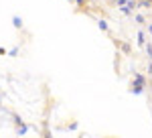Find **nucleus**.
I'll list each match as a JSON object with an SVG mask.
<instances>
[{
  "mask_svg": "<svg viewBox=\"0 0 152 138\" xmlns=\"http://www.w3.org/2000/svg\"><path fill=\"white\" fill-rule=\"evenodd\" d=\"M65 128H67V130H77V128H79V124H77V120H73V122H69Z\"/></svg>",
  "mask_w": 152,
  "mask_h": 138,
  "instance_id": "nucleus-14",
  "label": "nucleus"
},
{
  "mask_svg": "<svg viewBox=\"0 0 152 138\" xmlns=\"http://www.w3.org/2000/svg\"><path fill=\"white\" fill-rule=\"evenodd\" d=\"M10 118H12V124L18 128V126H23L24 124V120H23V116L20 114H16V112H10Z\"/></svg>",
  "mask_w": 152,
  "mask_h": 138,
  "instance_id": "nucleus-8",
  "label": "nucleus"
},
{
  "mask_svg": "<svg viewBox=\"0 0 152 138\" xmlns=\"http://www.w3.org/2000/svg\"><path fill=\"white\" fill-rule=\"evenodd\" d=\"M142 49H146V55H148V59H152V39H150V41H146Z\"/></svg>",
  "mask_w": 152,
  "mask_h": 138,
  "instance_id": "nucleus-10",
  "label": "nucleus"
},
{
  "mask_svg": "<svg viewBox=\"0 0 152 138\" xmlns=\"http://www.w3.org/2000/svg\"><path fill=\"white\" fill-rule=\"evenodd\" d=\"M114 2H116V0H110V4H112V6H114Z\"/></svg>",
  "mask_w": 152,
  "mask_h": 138,
  "instance_id": "nucleus-20",
  "label": "nucleus"
},
{
  "mask_svg": "<svg viewBox=\"0 0 152 138\" xmlns=\"http://www.w3.org/2000/svg\"><path fill=\"white\" fill-rule=\"evenodd\" d=\"M144 31H146V34L152 39V23H146V24H144Z\"/></svg>",
  "mask_w": 152,
  "mask_h": 138,
  "instance_id": "nucleus-15",
  "label": "nucleus"
},
{
  "mask_svg": "<svg viewBox=\"0 0 152 138\" xmlns=\"http://www.w3.org/2000/svg\"><path fill=\"white\" fill-rule=\"evenodd\" d=\"M18 53H20V47H12L6 55H10V57H18Z\"/></svg>",
  "mask_w": 152,
  "mask_h": 138,
  "instance_id": "nucleus-13",
  "label": "nucleus"
},
{
  "mask_svg": "<svg viewBox=\"0 0 152 138\" xmlns=\"http://www.w3.org/2000/svg\"><path fill=\"white\" fill-rule=\"evenodd\" d=\"M132 81H136V83H140V85H144V87L148 85V79H146V75H142L140 71H136V69L132 71Z\"/></svg>",
  "mask_w": 152,
  "mask_h": 138,
  "instance_id": "nucleus-2",
  "label": "nucleus"
},
{
  "mask_svg": "<svg viewBox=\"0 0 152 138\" xmlns=\"http://www.w3.org/2000/svg\"><path fill=\"white\" fill-rule=\"evenodd\" d=\"M118 10L122 12V14H126V16H132V14H134V12H132L128 6H126V4H124V6H118Z\"/></svg>",
  "mask_w": 152,
  "mask_h": 138,
  "instance_id": "nucleus-11",
  "label": "nucleus"
},
{
  "mask_svg": "<svg viewBox=\"0 0 152 138\" xmlns=\"http://www.w3.org/2000/svg\"><path fill=\"white\" fill-rule=\"evenodd\" d=\"M2 100H4V93L0 92V104H2Z\"/></svg>",
  "mask_w": 152,
  "mask_h": 138,
  "instance_id": "nucleus-19",
  "label": "nucleus"
},
{
  "mask_svg": "<svg viewBox=\"0 0 152 138\" xmlns=\"http://www.w3.org/2000/svg\"><path fill=\"white\" fill-rule=\"evenodd\" d=\"M75 4H77V12H85V14H91L89 12V4H91V0H75Z\"/></svg>",
  "mask_w": 152,
  "mask_h": 138,
  "instance_id": "nucleus-3",
  "label": "nucleus"
},
{
  "mask_svg": "<svg viewBox=\"0 0 152 138\" xmlns=\"http://www.w3.org/2000/svg\"><path fill=\"white\" fill-rule=\"evenodd\" d=\"M132 16H134V21H136V24H140V26H144V24L148 23V18H146L144 14H140V12H134Z\"/></svg>",
  "mask_w": 152,
  "mask_h": 138,
  "instance_id": "nucleus-9",
  "label": "nucleus"
},
{
  "mask_svg": "<svg viewBox=\"0 0 152 138\" xmlns=\"http://www.w3.org/2000/svg\"><path fill=\"white\" fill-rule=\"evenodd\" d=\"M128 92H130V93H136V95H140V93L146 92V87H144V85H140V83H136V81H132Z\"/></svg>",
  "mask_w": 152,
  "mask_h": 138,
  "instance_id": "nucleus-6",
  "label": "nucleus"
},
{
  "mask_svg": "<svg viewBox=\"0 0 152 138\" xmlns=\"http://www.w3.org/2000/svg\"><path fill=\"white\" fill-rule=\"evenodd\" d=\"M138 2H140V0H138Z\"/></svg>",
  "mask_w": 152,
  "mask_h": 138,
  "instance_id": "nucleus-21",
  "label": "nucleus"
},
{
  "mask_svg": "<svg viewBox=\"0 0 152 138\" xmlns=\"http://www.w3.org/2000/svg\"><path fill=\"white\" fill-rule=\"evenodd\" d=\"M6 53H8V51H6V49H4V47H0V57H4V55H6Z\"/></svg>",
  "mask_w": 152,
  "mask_h": 138,
  "instance_id": "nucleus-18",
  "label": "nucleus"
},
{
  "mask_svg": "<svg viewBox=\"0 0 152 138\" xmlns=\"http://www.w3.org/2000/svg\"><path fill=\"white\" fill-rule=\"evenodd\" d=\"M146 41H148V34H146V31H144V29H140V31L136 33V43H138V47L142 49Z\"/></svg>",
  "mask_w": 152,
  "mask_h": 138,
  "instance_id": "nucleus-5",
  "label": "nucleus"
},
{
  "mask_svg": "<svg viewBox=\"0 0 152 138\" xmlns=\"http://www.w3.org/2000/svg\"><path fill=\"white\" fill-rule=\"evenodd\" d=\"M112 41H114V47L118 51H122V55H132V45L130 43L122 41V39H114V37H112Z\"/></svg>",
  "mask_w": 152,
  "mask_h": 138,
  "instance_id": "nucleus-1",
  "label": "nucleus"
},
{
  "mask_svg": "<svg viewBox=\"0 0 152 138\" xmlns=\"http://www.w3.org/2000/svg\"><path fill=\"white\" fill-rule=\"evenodd\" d=\"M126 2H128V0H116V2H114V6H124Z\"/></svg>",
  "mask_w": 152,
  "mask_h": 138,
  "instance_id": "nucleus-17",
  "label": "nucleus"
},
{
  "mask_svg": "<svg viewBox=\"0 0 152 138\" xmlns=\"http://www.w3.org/2000/svg\"><path fill=\"white\" fill-rule=\"evenodd\" d=\"M146 73H148V77L152 79V59H148V67H146Z\"/></svg>",
  "mask_w": 152,
  "mask_h": 138,
  "instance_id": "nucleus-16",
  "label": "nucleus"
},
{
  "mask_svg": "<svg viewBox=\"0 0 152 138\" xmlns=\"http://www.w3.org/2000/svg\"><path fill=\"white\" fill-rule=\"evenodd\" d=\"M97 29H99L102 33H107L112 37V29H110V23H107L105 18H97Z\"/></svg>",
  "mask_w": 152,
  "mask_h": 138,
  "instance_id": "nucleus-4",
  "label": "nucleus"
},
{
  "mask_svg": "<svg viewBox=\"0 0 152 138\" xmlns=\"http://www.w3.org/2000/svg\"><path fill=\"white\" fill-rule=\"evenodd\" d=\"M12 26H14L16 31H23L24 29V23H23V18H20L18 14H12Z\"/></svg>",
  "mask_w": 152,
  "mask_h": 138,
  "instance_id": "nucleus-7",
  "label": "nucleus"
},
{
  "mask_svg": "<svg viewBox=\"0 0 152 138\" xmlns=\"http://www.w3.org/2000/svg\"><path fill=\"white\" fill-rule=\"evenodd\" d=\"M26 132H28V126H26V124H23V126L16 128V134H18V136H24Z\"/></svg>",
  "mask_w": 152,
  "mask_h": 138,
  "instance_id": "nucleus-12",
  "label": "nucleus"
}]
</instances>
